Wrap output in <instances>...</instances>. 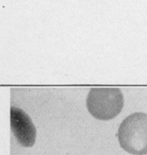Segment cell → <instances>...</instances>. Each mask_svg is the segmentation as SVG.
<instances>
[{
    "mask_svg": "<svg viewBox=\"0 0 147 155\" xmlns=\"http://www.w3.org/2000/svg\"><path fill=\"white\" fill-rule=\"evenodd\" d=\"M117 138L121 147L133 155L147 154V114L135 113L120 124Z\"/></svg>",
    "mask_w": 147,
    "mask_h": 155,
    "instance_id": "cell-1",
    "label": "cell"
},
{
    "mask_svg": "<svg viewBox=\"0 0 147 155\" xmlns=\"http://www.w3.org/2000/svg\"><path fill=\"white\" fill-rule=\"evenodd\" d=\"M124 95L119 88H92L86 98V107L97 120L115 118L124 108Z\"/></svg>",
    "mask_w": 147,
    "mask_h": 155,
    "instance_id": "cell-2",
    "label": "cell"
},
{
    "mask_svg": "<svg viewBox=\"0 0 147 155\" xmlns=\"http://www.w3.org/2000/svg\"><path fill=\"white\" fill-rule=\"evenodd\" d=\"M10 125L16 141L23 147H32L35 143L36 130L29 115L22 109L11 107Z\"/></svg>",
    "mask_w": 147,
    "mask_h": 155,
    "instance_id": "cell-3",
    "label": "cell"
}]
</instances>
